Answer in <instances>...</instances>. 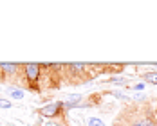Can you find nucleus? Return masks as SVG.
<instances>
[{
    "label": "nucleus",
    "mask_w": 157,
    "mask_h": 126,
    "mask_svg": "<svg viewBox=\"0 0 157 126\" xmlns=\"http://www.w3.org/2000/svg\"><path fill=\"white\" fill-rule=\"evenodd\" d=\"M7 94L13 99H24V90L18 88V87H7Z\"/></svg>",
    "instance_id": "20e7f679"
},
{
    "label": "nucleus",
    "mask_w": 157,
    "mask_h": 126,
    "mask_svg": "<svg viewBox=\"0 0 157 126\" xmlns=\"http://www.w3.org/2000/svg\"><path fill=\"white\" fill-rule=\"evenodd\" d=\"M22 74L25 79V87L34 88V85H38L40 76H42V65L40 63H24L22 65Z\"/></svg>",
    "instance_id": "f03ea898"
},
{
    "label": "nucleus",
    "mask_w": 157,
    "mask_h": 126,
    "mask_svg": "<svg viewBox=\"0 0 157 126\" xmlns=\"http://www.w3.org/2000/svg\"><path fill=\"white\" fill-rule=\"evenodd\" d=\"M155 117H157V106H155Z\"/></svg>",
    "instance_id": "9b49d317"
},
{
    "label": "nucleus",
    "mask_w": 157,
    "mask_h": 126,
    "mask_svg": "<svg viewBox=\"0 0 157 126\" xmlns=\"http://www.w3.org/2000/svg\"><path fill=\"white\" fill-rule=\"evenodd\" d=\"M143 79L152 83V85H157V70H150V72H144L143 74Z\"/></svg>",
    "instance_id": "39448f33"
},
{
    "label": "nucleus",
    "mask_w": 157,
    "mask_h": 126,
    "mask_svg": "<svg viewBox=\"0 0 157 126\" xmlns=\"http://www.w3.org/2000/svg\"><path fill=\"white\" fill-rule=\"evenodd\" d=\"M110 83H116V85H126L128 83V78H119V76H114V78L109 79Z\"/></svg>",
    "instance_id": "0eeeda50"
},
{
    "label": "nucleus",
    "mask_w": 157,
    "mask_h": 126,
    "mask_svg": "<svg viewBox=\"0 0 157 126\" xmlns=\"http://www.w3.org/2000/svg\"><path fill=\"white\" fill-rule=\"evenodd\" d=\"M63 112V103L62 101H58V103H51L47 106H44V108H40V115L42 117H49V119H52V117H58V115H62Z\"/></svg>",
    "instance_id": "7ed1b4c3"
},
{
    "label": "nucleus",
    "mask_w": 157,
    "mask_h": 126,
    "mask_svg": "<svg viewBox=\"0 0 157 126\" xmlns=\"http://www.w3.org/2000/svg\"><path fill=\"white\" fill-rule=\"evenodd\" d=\"M143 88H144V85H143V83H137V85H134V87H132V90H143Z\"/></svg>",
    "instance_id": "9d476101"
},
{
    "label": "nucleus",
    "mask_w": 157,
    "mask_h": 126,
    "mask_svg": "<svg viewBox=\"0 0 157 126\" xmlns=\"http://www.w3.org/2000/svg\"><path fill=\"white\" fill-rule=\"evenodd\" d=\"M13 105H11V101H7V99H2L0 97V108H11Z\"/></svg>",
    "instance_id": "1a4fd4ad"
},
{
    "label": "nucleus",
    "mask_w": 157,
    "mask_h": 126,
    "mask_svg": "<svg viewBox=\"0 0 157 126\" xmlns=\"http://www.w3.org/2000/svg\"><path fill=\"white\" fill-rule=\"evenodd\" d=\"M87 126H105V123L98 117H89L87 119Z\"/></svg>",
    "instance_id": "423d86ee"
},
{
    "label": "nucleus",
    "mask_w": 157,
    "mask_h": 126,
    "mask_svg": "<svg viewBox=\"0 0 157 126\" xmlns=\"http://www.w3.org/2000/svg\"><path fill=\"white\" fill-rule=\"evenodd\" d=\"M112 95H114V97H117V99H123V101H128V99H130L126 94H123V92H117V90H116V92H112Z\"/></svg>",
    "instance_id": "6e6552de"
},
{
    "label": "nucleus",
    "mask_w": 157,
    "mask_h": 126,
    "mask_svg": "<svg viewBox=\"0 0 157 126\" xmlns=\"http://www.w3.org/2000/svg\"><path fill=\"white\" fill-rule=\"evenodd\" d=\"M114 126H157V117L152 106L143 99L126 105L114 119Z\"/></svg>",
    "instance_id": "f257e3e1"
}]
</instances>
